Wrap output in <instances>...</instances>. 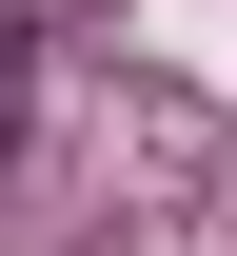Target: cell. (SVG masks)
<instances>
[{
	"instance_id": "1",
	"label": "cell",
	"mask_w": 237,
	"mask_h": 256,
	"mask_svg": "<svg viewBox=\"0 0 237 256\" xmlns=\"http://www.w3.org/2000/svg\"><path fill=\"white\" fill-rule=\"evenodd\" d=\"M20 118H40V20L0 0V178H20Z\"/></svg>"
}]
</instances>
